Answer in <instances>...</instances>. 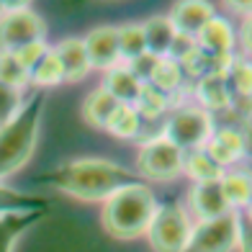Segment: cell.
<instances>
[{"label":"cell","mask_w":252,"mask_h":252,"mask_svg":"<svg viewBox=\"0 0 252 252\" xmlns=\"http://www.w3.org/2000/svg\"><path fill=\"white\" fill-rule=\"evenodd\" d=\"M44 183L62 190L64 196H72L85 203H103L108 201L113 193H119L126 186L142 183L139 175L126 170L111 159L103 157H77L70 159L54 170V173L44 175Z\"/></svg>","instance_id":"obj_1"},{"label":"cell","mask_w":252,"mask_h":252,"mask_svg":"<svg viewBox=\"0 0 252 252\" xmlns=\"http://www.w3.org/2000/svg\"><path fill=\"white\" fill-rule=\"evenodd\" d=\"M157 211V198L144 183L126 186L119 193H113L108 201H103V229L121 242H129L147 234Z\"/></svg>","instance_id":"obj_2"},{"label":"cell","mask_w":252,"mask_h":252,"mask_svg":"<svg viewBox=\"0 0 252 252\" xmlns=\"http://www.w3.org/2000/svg\"><path fill=\"white\" fill-rule=\"evenodd\" d=\"M44 119V95L33 93L13 121L0 126V183L29 165Z\"/></svg>","instance_id":"obj_3"},{"label":"cell","mask_w":252,"mask_h":252,"mask_svg":"<svg viewBox=\"0 0 252 252\" xmlns=\"http://www.w3.org/2000/svg\"><path fill=\"white\" fill-rule=\"evenodd\" d=\"M193 234V219L178 203L157 206L152 224L147 229V242L152 252H186Z\"/></svg>","instance_id":"obj_4"},{"label":"cell","mask_w":252,"mask_h":252,"mask_svg":"<svg viewBox=\"0 0 252 252\" xmlns=\"http://www.w3.org/2000/svg\"><path fill=\"white\" fill-rule=\"evenodd\" d=\"M216 131L214 116L198 106H180L170 113V119L162 129V136L173 142L183 152H196L209 144L211 134Z\"/></svg>","instance_id":"obj_5"},{"label":"cell","mask_w":252,"mask_h":252,"mask_svg":"<svg viewBox=\"0 0 252 252\" xmlns=\"http://www.w3.org/2000/svg\"><path fill=\"white\" fill-rule=\"evenodd\" d=\"M186 152L178 150L173 142H167L162 134L155 139H147L136 152V173L139 180L150 183H170L183 175Z\"/></svg>","instance_id":"obj_6"},{"label":"cell","mask_w":252,"mask_h":252,"mask_svg":"<svg viewBox=\"0 0 252 252\" xmlns=\"http://www.w3.org/2000/svg\"><path fill=\"white\" fill-rule=\"evenodd\" d=\"M44 36H47V24L36 10H31L26 3H5V13L0 16V52L16 54L26 44L41 41Z\"/></svg>","instance_id":"obj_7"},{"label":"cell","mask_w":252,"mask_h":252,"mask_svg":"<svg viewBox=\"0 0 252 252\" xmlns=\"http://www.w3.org/2000/svg\"><path fill=\"white\" fill-rule=\"evenodd\" d=\"M239 229L242 219L237 211H229L211 221H196L186 252H234L239 245Z\"/></svg>","instance_id":"obj_8"},{"label":"cell","mask_w":252,"mask_h":252,"mask_svg":"<svg viewBox=\"0 0 252 252\" xmlns=\"http://www.w3.org/2000/svg\"><path fill=\"white\" fill-rule=\"evenodd\" d=\"M85 52H88V60L93 70H103L108 72L113 67L124 64L121 62V52H119V33L116 26H98V29H90L85 33Z\"/></svg>","instance_id":"obj_9"},{"label":"cell","mask_w":252,"mask_h":252,"mask_svg":"<svg viewBox=\"0 0 252 252\" xmlns=\"http://www.w3.org/2000/svg\"><path fill=\"white\" fill-rule=\"evenodd\" d=\"M203 150L221 170H226L229 165H237L247 155V136L237 126H224V129H216L211 134V139Z\"/></svg>","instance_id":"obj_10"},{"label":"cell","mask_w":252,"mask_h":252,"mask_svg":"<svg viewBox=\"0 0 252 252\" xmlns=\"http://www.w3.org/2000/svg\"><path fill=\"white\" fill-rule=\"evenodd\" d=\"M188 206L198 221H211V219H219V216L232 211L224 201L219 180L216 183H193V188L188 193Z\"/></svg>","instance_id":"obj_11"},{"label":"cell","mask_w":252,"mask_h":252,"mask_svg":"<svg viewBox=\"0 0 252 252\" xmlns=\"http://www.w3.org/2000/svg\"><path fill=\"white\" fill-rule=\"evenodd\" d=\"M214 5L211 3H203V0H183V3H175L173 8H170V24L175 26L178 33H183V36H193L196 39L201 29L209 24V21L214 18Z\"/></svg>","instance_id":"obj_12"},{"label":"cell","mask_w":252,"mask_h":252,"mask_svg":"<svg viewBox=\"0 0 252 252\" xmlns=\"http://www.w3.org/2000/svg\"><path fill=\"white\" fill-rule=\"evenodd\" d=\"M196 44H198L201 52L211 54V57H226V54H232L234 44H237L234 26L229 24L226 18L214 16L209 24L201 29V33L196 36Z\"/></svg>","instance_id":"obj_13"},{"label":"cell","mask_w":252,"mask_h":252,"mask_svg":"<svg viewBox=\"0 0 252 252\" xmlns=\"http://www.w3.org/2000/svg\"><path fill=\"white\" fill-rule=\"evenodd\" d=\"M52 52H54L57 60H60V64H62L64 83H80V80L93 70V67H90V60H88V52H85V44H83V39H77V36L62 39Z\"/></svg>","instance_id":"obj_14"},{"label":"cell","mask_w":252,"mask_h":252,"mask_svg":"<svg viewBox=\"0 0 252 252\" xmlns=\"http://www.w3.org/2000/svg\"><path fill=\"white\" fill-rule=\"evenodd\" d=\"M193 95L198 100V108L209 111L211 116L216 111H226L232 106V90L226 85L224 75H206L193 85Z\"/></svg>","instance_id":"obj_15"},{"label":"cell","mask_w":252,"mask_h":252,"mask_svg":"<svg viewBox=\"0 0 252 252\" xmlns=\"http://www.w3.org/2000/svg\"><path fill=\"white\" fill-rule=\"evenodd\" d=\"M100 88L106 90L108 95L116 98L119 103H124V106H134L144 85L129 72L126 64H119V67H113V70H108L106 75H103Z\"/></svg>","instance_id":"obj_16"},{"label":"cell","mask_w":252,"mask_h":252,"mask_svg":"<svg viewBox=\"0 0 252 252\" xmlns=\"http://www.w3.org/2000/svg\"><path fill=\"white\" fill-rule=\"evenodd\" d=\"M47 211H16V214H0V252H13L18 237L29 232L39 219H44Z\"/></svg>","instance_id":"obj_17"},{"label":"cell","mask_w":252,"mask_h":252,"mask_svg":"<svg viewBox=\"0 0 252 252\" xmlns=\"http://www.w3.org/2000/svg\"><path fill=\"white\" fill-rule=\"evenodd\" d=\"M144 31V44H147V52L155 54V57H167L170 47H173V39H175V26L170 24L167 16H152L142 24Z\"/></svg>","instance_id":"obj_18"},{"label":"cell","mask_w":252,"mask_h":252,"mask_svg":"<svg viewBox=\"0 0 252 252\" xmlns=\"http://www.w3.org/2000/svg\"><path fill=\"white\" fill-rule=\"evenodd\" d=\"M119 106L121 103L113 95H108L103 88H95V90H90L85 103H83V119L90 126H95V129H106L108 119L113 116V111H116Z\"/></svg>","instance_id":"obj_19"},{"label":"cell","mask_w":252,"mask_h":252,"mask_svg":"<svg viewBox=\"0 0 252 252\" xmlns=\"http://www.w3.org/2000/svg\"><path fill=\"white\" fill-rule=\"evenodd\" d=\"M183 83H186V75H183L180 64L175 60H170V57H159L157 64H155V72H152V77H150L147 85H152L162 95L173 98V95H178L183 90Z\"/></svg>","instance_id":"obj_20"},{"label":"cell","mask_w":252,"mask_h":252,"mask_svg":"<svg viewBox=\"0 0 252 252\" xmlns=\"http://www.w3.org/2000/svg\"><path fill=\"white\" fill-rule=\"evenodd\" d=\"M221 183V193L224 201L232 211L237 209H247L252 201V175L250 173H224Z\"/></svg>","instance_id":"obj_21"},{"label":"cell","mask_w":252,"mask_h":252,"mask_svg":"<svg viewBox=\"0 0 252 252\" xmlns=\"http://www.w3.org/2000/svg\"><path fill=\"white\" fill-rule=\"evenodd\" d=\"M49 201L36 193H24L0 183V214H16V211H47Z\"/></svg>","instance_id":"obj_22"},{"label":"cell","mask_w":252,"mask_h":252,"mask_svg":"<svg viewBox=\"0 0 252 252\" xmlns=\"http://www.w3.org/2000/svg\"><path fill=\"white\" fill-rule=\"evenodd\" d=\"M183 173H186L193 183H216L221 180L226 170H221L214 159L206 155V150L186 152V162H183Z\"/></svg>","instance_id":"obj_23"},{"label":"cell","mask_w":252,"mask_h":252,"mask_svg":"<svg viewBox=\"0 0 252 252\" xmlns=\"http://www.w3.org/2000/svg\"><path fill=\"white\" fill-rule=\"evenodd\" d=\"M106 131L113 134L116 139H136L142 131V119H139V113H136V108L121 103V106L113 111V116L108 119Z\"/></svg>","instance_id":"obj_24"},{"label":"cell","mask_w":252,"mask_h":252,"mask_svg":"<svg viewBox=\"0 0 252 252\" xmlns=\"http://www.w3.org/2000/svg\"><path fill=\"white\" fill-rule=\"evenodd\" d=\"M136 113H139V119H147V121H155L159 116H165V113L170 111V98L162 95L159 90H155L152 85H144L139 98H136L134 103Z\"/></svg>","instance_id":"obj_25"},{"label":"cell","mask_w":252,"mask_h":252,"mask_svg":"<svg viewBox=\"0 0 252 252\" xmlns=\"http://www.w3.org/2000/svg\"><path fill=\"white\" fill-rule=\"evenodd\" d=\"M226 85L234 98H252V62L245 57H234L226 72Z\"/></svg>","instance_id":"obj_26"},{"label":"cell","mask_w":252,"mask_h":252,"mask_svg":"<svg viewBox=\"0 0 252 252\" xmlns=\"http://www.w3.org/2000/svg\"><path fill=\"white\" fill-rule=\"evenodd\" d=\"M29 83L36 85V88H54V85H62L64 83V75H62V64L60 60L54 57V52L49 49V54L44 57V60L33 67L29 72Z\"/></svg>","instance_id":"obj_27"},{"label":"cell","mask_w":252,"mask_h":252,"mask_svg":"<svg viewBox=\"0 0 252 252\" xmlns=\"http://www.w3.org/2000/svg\"><path fill=\"white\" fill-rule=\"evenodd\" d=\"M116 33H119V52H121V60L131 62V60H136V57H142V54L147 52L142 24H126V26H119Z\"/></svg>","instance_id":"obj_28"},{"label":"cell","mask_w":252,"mask_h":252,"mask_svg":"<svg viewBox=\"0 0 252 252\" xmlns=\"http://www.w3.org/2000/svg\"><path fill=\"white\" fill-rule=\"evenodd\" d=\"M0 83L16 88V90H24L29 85V72L21 67V62L16 60V54L0 52Z\"/></svg>","instance_id":"obj_29"},{"label":"cell","mask_w":252,"mask_h":252,"mask_svg":"<svg viewBox=\"0 0 252 252\" xmlns=\"http://www.w3.org/2000/svg\"><path fill=\"white\" fill-rule=\"evenodd\" d=\"M24 108V93L10 85L0 83V126L16 119V113Z\"/></svg>","instance_id":"obj_30"},{"label":"cell","mask_w":252,"mask_h":252,"mask_svg":"<svg viewBox=\"0 0 252 252\" xmlns=\"http://www.w3.org/2000/svg\"><path fill=\"white\" fill-rule=\"evenodd\" d=\"M47 54H49V47H47V41L41 39V41L26 44L24 49H18V52H16V60L21 62V67H24L26 72H31L33 67H36V64H39Z\"/></svg>","instance_id":"obj_31"},{"label":"cell","mask_w":252,"mask_h":252,"mask_svg":"<svg viewBox=\"0 0 252 252\" xmlns=\"http://www.w3.org/2000/svg\"><path fill=\"white\" fill-rule=\"evenodd\" d=\"M157 60H159V57H155V54H150V52H144L142 57H136V60L126 62V67H129V72H131L136 80H139L142 85H147V83H150V77H152V72H155Z\"/></svg>","instance_id":"obj_32"},{"label":"cell","mask_w":252,"mask_h":252,"mask_svg":"<svg viewBox=\"0 0 252 252\" xmlns=\"http://www.w3.org/2000/svg\"><path fill=\"white\" fill-rule=\"evenodd\" d=\"M193 49H196V39H193V36H183V33H175L173 47H170L167 57H170V60H175V62H180L183 57H188Z\"/></svg>","instance_id":"obj_33"},{"label":"cell","mask_w":252,"mask_h":252,"mask_svg":"<svg viewBox=\"0 0 252 252\" xmlns=\"http://www.w3.org/2000/svg\"><path fill=\"white\" fill-rule=\"evenodd\" d=\"M239 44H242L245 54L252 57V16L242 18V26H239Z\"/></svg>","instance_id":"obj_34"},{"label":"cell","mask_w":252,"mask_h":252,"mask_svg":"<svg viewBox=\"0 0 252 252\" xmlns=\"http://www.w3.org/2000/svg\"><path fill=\"white\" fill-rule=\"evenodd\" d=\"M237 250H239V252H252V224H250V221H242Z\"/></svg>","instance_id":"obj_35"},{"label":"cell","mask_w":252,"mask_h":252,"mask_svg":"<svg viewBox=\"0 0 252 252\" xmlns=\"http://www.w3.org/2000/svg\"><path fill=\"white\" fill-rule=\"evenodd\" d=\"M247 221L252 224V201H250V206H247Z\"/></svg>","instance_id":"obj_36"},{"label":"cell","mask_w":252,"mask_h":252,"mask_svg":"<svg viewBox=\"0 0 252 252\" xmlns=\"http://www.w3.org/2000/svg\"><path fill=\"white\" fill-rule=\"evenodd\" d=\"M5 13V3H0V16H3Z\"/></svg>","instance_id":"obj_37"}]
</instances>
